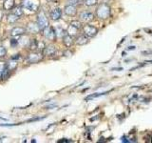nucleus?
<instances>
[{
  "label": "nucleus",
  "instance_id": "nucleus-7",
  "mask_svg": "<svg viewBox=\"0 0 152 143\" xmlns=\"http://www.w3.org/2000/svg\"><path fill=\"white\" fill-rule=\"evenodd\" d=\"M50 19L53 20V21L59 20L61 17H62V10H61L60 8L52 9L50 13Z\"/></svg>",
  "mask_w": 152,
  "mask_h": 143
},
{
  "label": "nucleus",
  "instance_id": "nucleus-26",
  "mask_svg": "<svg viewBox=\"0 0 152 143\" xmlns=\"http://www.w3.org/2000/svg\"><path fill=\"white\" fill-rule=\"evenodd\" d=\"M68 5H72V6H76L80 3V0H67Z\"/></svg>",
  "mask_w": 152,
  "mask_h": 143
},
{
  "label": "nucleus",
  "instance_id": "nucleus-2",
  "mask_svg": "<svg viewBox=\"0 0 152 143\" xmlns=\"http://www.w3.org/2000/svg\"><path fill=\"white\" fill-rule=\"evenodd\" d=\"M82 29H83V34L89 38L96 36L97 34H98V29L95 26H92V25H85V26H83Z\"/></svg>",
  "mask_w": 152,
  "mask_h": 143
},
{
  "label": "nucleus",
  "instance_id": "nucleus-10",
  "mask_svg": "<svg viewBox=\"0 0 152 143\" xmlns=\"http://www.w3.org/2000/svg\"><path fill=\"white\" fill-rule=\"evenodd\" d=\"M63 43H64V45L68 48L71 47V46L73 45V43H74L73 36H71V35L68 34V33L65 34V35L63 36Z\"/></svg>",
  "mask_w": 152,
  "mask_h": 143
},
{
  "label": "nucleus",
  "instance_id": "nucleus-19",
  "mask_svg": "<svg viewBox=\"0 0 152 143\" xmlns=\"http://www.w3.org/2000/svg\"><path fill=\"white\" fill-rule=\"evenodd\" d=\"M30 49L31 51H36V50H38V41L36 40V39H32V40L30 41Z\"/></svg>",
  "mask_w": 152,
  "mask_h": 143
},
{
  "label": "nucleus",
  "instance_id": "nucleus-5",
  "mask_svg": "<svg viewBox=\"0 0 152 143\" xmlns=\"http://www.w3.org/2000/svg\"><path fill=\"white\" fill-rule=\"evenodd\" d=\"M79 18L84 23H89L95 18V15H94L93 13L90 12H82L80 14H79Z\"/></svg>",
  "mask_w": 152,
  "mask_h": 143
},
{
  "label": "nucleus",
  "instance_id": "nucleus-12",
  "mask_svg": "<svg viewBox=\"0 0 152 143\" xmlns=\"http://www.w3.org/2000/svg\"><path fill=\"white\" fill-rule=\"evenodd\" d=\"M27 32V29L22 27H14L12 31H10V34L13 36H18V35H22Z\"/></svg>",
  "mask_w": 152,
  "mask_h": 143
},
{
  "label": "nucleus",
  "instance_id": "nucleus-27",
  "mask_svg": "<svg viewBox=\"0 0 152 143\" xmlns=\"http://www.w3.org/2000/svg\"><path fill=\"white\" fill-rule=\"evenodd\" d=\"M71 140H66V139H63V140H59L58 142H70Z\"/></svg>",
  "mask_w": 152,
  "mask_h": 143
},
{
  "label": "nucleus",
  "instance_id": "nucleus-8",
  "mask_svg": "<svg viewBox=\"0 0 152 143\" xmlns=\"http://www.w3.org/2000/svg\"><path fill=\"white\" fill-rule=\"evenodd\" d=\"M56 52H57V49L55 46L48 45L45 47L44 51H43V53H44V55H46V56H52V55H56Z\"/></svg>",
  "mask_w": 152,
  "mask_h": 143
},
{
  "label": "nucleus",
  "instance_id": "nucleus-22",
  "mask_svg": "<svg viewBox=\"0 0 152 143\" xmlns=\"http://www.w3.org/2000/svg\"><path fill=\"white\" fill-rule=\"evenodd\" d=\"M13 10H14L13 13H15L16 15H18V16H21L23 14V8L22 7H15Z\"/></svg>",
  "mask_w": 152,
  "mask_h": 143
},
{
  "label": "nucleus",
  "instance_id": "nucleus-17",
  "mask_svg": "<svg viewBox=\"0 0 152 143\" xmlns=\"http://www.w3.org/2000/svg\"><path fill=\"white\" fill-rule=\"evenodd\" d=\"M23 6L25 7V8L30 9L31 11H35V9H36V6H34L33 3L29 1V0H25V1L23 2Z\"/></svg>",
  "mask_w": 152,
  "mask_h": 143
},
{
  "label": "nucleus",
  "instance_id": "nucleus-1",
  "mask_svg": "<svg viewBox=\"0 0 152 143\" xmlns=\"http://www.w3.org/2000/svg\"><path fill=\"white\" fill-rule=\"evenodd\" d=\"M110 7L108 6L106 3H102L101 5H99L96 9V16L98 17L99 19H107L108 17L110 16Z\"/></svg>",
  "mask_w": 152,
  "mask_h": 143
},
{
  "label": "nucleus",
  "instance_id": "nucleus-15",
  "mask_svg": "<svg viewBox=\"0 0 152 143\" xmlns=\"http://www.w3.org/2000/svg\"><path fill=\"white\" fill-rule=\"evenodd\" d=\"M19 17H20V16L16 15L15 13H10L9 15H8V17H7V21H8V22L10 23V24L15 23L16 21H17L18 19H19Z\"/></svg>",
  "mask_w": 152,
  "mask_h": 143
},
{
  "label": "nucleus",
  "instance_id": "nucleus-24",
  "mask_svg": "<svg viewBox=\"0 0 152 143\" xmlns=\"http://www.w3.org/2000/svg\"><path fill=\"white\" fill-rule=\"evenodd\" d=\"M7 66H8V68L10 70V71H13V70H14L16 68V66H17V62L16 61H12V62H10V63H8L7 64Z\"/></svg>",
  "mask_w": 152,
  "mask_h": 143
},
{
  "label": "nucleus",
  "instance_id": "nucleus-18",
  "mask_svg": "<svg viewBox=\"0 0 152 143\" xmlns=\"http://www.w3.org/2000/svg\"><path fill=\"white\" fill-rule=\"evenodd\" d=\"M78 32H79L78 29H76V28H74V27H72L71 25H70V26H68V32H67V33H68V34H70L71 36H75V35L78 34Z\"/></svg>",
  "mask_w": 152,
  "mask_h": 143
},
{
  "label": "nucleus",
  "instance_id": "nucleus-28",
  "mask_svg": "<svg viewBox=\"0 0 152 143\" xmlns=\"http://www.w3.org/2000/svg\"><path fill=\"white\" fill-rule=\"evenodd\" d=\"M17 42H18V41L16 40V41H15V44H16V45H17ZM13 44H14V39H13V40H12V45L13 46Z\"/></svg>",
  "mask_w": 152,
  "mask_h": 143
},
{
  "label": "nucleus",
  "instance_id": "nucleus-6",
  "mask_svg": "<svg viewBox=\"0 0 152 143\" xmlns=\"http://www.w3.org/2000/svg\"><path fill=\"white\" fill-rule=\"evenodd\" d=\"M27 59L30 63H38L39 61H41V60L43 59V55H42L41 53L33 51L28 55Z\"/></svg>",
  "mask_w": 152,
  "mask_h": 143
},
{
  "label": "nucleus",
  "instance_id": "nucleus-9",
  "mask_svg": "<svg viewBox=\"0 0 152 143\" xmlns=\"http://www.w3.org/2000/svg\"><path fill=\"white\" fill-rule=\"evenodd\" d=\"M89 42V37H88L85 34L79 35V36H77V38H76V40H75V43L78 46H85V45L88 44Z\"/></svg>",
  "mask_w": 152,
  "mask_h": 143
},
{
  "label": "nucleus",
  "instance_id": "nucleus-13",
  "mask_svg": "<svg viewBox=\"0 0 152 143\" xmlns=\"http://www.w3.org/2000/svg\"><path fill=\"white\" fill-rule=\"evenodd\" d=\"M40 30V28H39L37 22L36 23H30L28 25V28H27V32H29V33H31V34H36L38 33Z\"/></svg>",
  "mask_w": 152,
  "mask_h": 143
},
{
  "label": "nucleus",
  "instance_id": "nucleus-25",
  "mask_svg": "<svg viewBox=\"0 0 152 143\" xmlns=\"http://www.w3.org/2000/svg\"><path fill=\"white\" fill-rule=\"evenodd\" d=\"M6 53H7V50L2 47V46H0V58H3V57L6 56Z\"/></svg>",
  "mask_w": 152,
  "mask_h": 143
},
{
  "label": "nucleus",
  "instance_id": "nucleus-23",
  "mask_svg": "<svg viewBox=\"0 0 152 143\" xmlns=\"http://www.w3.org/2000/svg\"><path fill=\"white\" fill-rule=\"evenodd\" d=\"M6 67H7V64H6V63H4V62H0V78L2 77V74H3V73H4Z\"/></svg>",
  "mask_w": 152,
  "mask_h": 143
},
{
  "label": "nucleus",
  "instance_id": "nucleus-4",
  "mask_svg": "<svg viewBox=\"0 0 152 143\" xmlns=\"http://www.w3.org/2000/svg\"><path fill=\"white\" fill-rule=\"evenodd\" d=\"M43 35H44V37L46 39H48V40H50V41H54L56 38V30H54L52 27L50 26H48L46 27L44 30H43Z\"/></svg>",
  "mask_w": 152,
  "mask_h": 143
},
{
  "label": "nucleus",
  "instance_id": "nucleus-11",
  "mask_svg": "<svg viewBox=\"0 0 152 143\" xmlns=\"http://www.w3.org/2000/svg\"><path fill=\"white\" fill-rule=\"evenodd\" d=\"M64 13L68 16H74L77 13V9L75 8V6L72 5H67L64 8Z\"/></svg>",
  "mask_w": 152,
  "mask_h": 143
},
{
  "label": "nucleus",
  "instance_id": "nucleus-21",
  "mask_svg": "<svg viewBox=\"0 0 152 143\" xmlns=\"http://www.w3.org/2000/svg\"><path fill=\"white\" fill-rule=\"evenodd\" d=\"M98 3V0H84V4L88 7L95 6Z\"/></svg>",
  "mask_w": 152,
  "mask_h": 143
},
{
  "label": "nucleus",
  "instance_id": "nucleus-3",
  "mask_svg": "<svg viewBox=\"0 0 152 143\" xmlns=\"http://www.w3.org/2000/svg\"><path fill=\"white\" fill-rule=\"evenodd\" d=\"M37 24H38V26H39V28H40L41 31L44 30L46 27L50 26L48 17H47V15L44 13L43 11H41L37 15Z\"/></svg>",
  "mask_w": 152,
  "mask_h": 143
},
{
  "label": "nucleus",
  "instance_id": "nucleus-16",
  "mask_svg": "<svg viewBox=\"0 0 152 143\" xmlns=\"http://www.w3.org/2000/svg\"><path fill=\"white\" fill-rule=\"evenodd\" d=\"M3 6H4V9L7 11L13 9L14 6V0H5L4 5Z\"/></svg>",
  "mask_w": 152,
  "mask_h": 143
},
{
  "label": "nucleus",
  "instance_id": "nucleus-29",
  "mask_svg": "<svg viewBox=\"0 0 152 143\" xmlns=\"http://www.w3.org/2000/svg\"><path fill=\"white\" fill-rule=\"evenodd\" d=\"M128 50H135V47H134V46H132V47H128Z\"/></svg>",
  "mask_w": 152,
  "mask_h": 143
},
{
  "label": "nucleus",
  "instance_id": "nucleus-14",
  "mask_svg": "<svg viewBox=\"0 0 152 143\" xmlns=\"http://www.w3.org/2000/svg\"><path fill=\"white\" fill-rule=\"evenodd\" d=\"M108 94L107 92H105V93H96V94H93V95H88L85 98L86 101H89V100H91V99H94V98H97V97H99V96H102V95H107Z\"/></svg>",
  "mask_w": 152,
  "mask_h": 143
},
{
  "label": "nucleus",
  "instance_id": "nucleus-20",
  "mask_svg": "<svg viewBox=\"0 0 152 143\" xmlns=\"http://www.w3.org/2000/svg\"><path fill=\"white\" fill-rule=\"evenodd\" d=\"M70 25H71L72 27H74L76 29H78V30H81L83 28V25H82V22L79 20H72L71 22L70 23Z\"/></svg>",
  "mask_w": 152,
  "mask_h": 143
},
{
  "label": "nucleus",
  "instance_id": "nucleus-30",
  "mask_svg": "<svg viewBox=\"0 0 152 143\" xmlns=\"http://www.w3.org/2000/svg\"><path fill=\"white\" fill-rule=\"evenodd\" d=\"M56 0H48V2H55Z\"/></svg>",
  "mask_w": 152,
  "mask_h": 143
}]
</instances>
